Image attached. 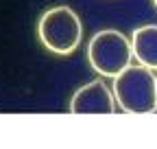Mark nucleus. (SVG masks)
<instances>
[{
	"label": "nucleus",
	"instance_id": "nucleus-6",
	"mask_svg": "<svg viewBox=\"0 0 157 149\" xmlns=\"http://www.w3.org/2000/svg\"><path fill=\"white\" fill-rule=\"evenodd\" d=\"M153 2H155V7H157V0H153Z\"/></svg>",
	"mask_w": 157,
	"mask_h": 149
},
{
	"label": "nucleus",
	"instance_id": "nucleus-3",
	"mask_svg": "<svg viewBox=\"0 0 157 149\" xmlns=\"http://www.w3.org/2000/svg\"><path fill=\"white\" fill-rule=\"evenodd\" d=\"M87 62L101 77L113 79L133 62L131 37L118 29H103L87 44Z\"/></svg>",
	"mask_w": 157,
	"mask_h": 149
},
{
	"label": "nucleus",
	"instance_id": "nucleus-5",
	"mask_svg": "<svg viewBox=\"0 0 157 149\" xmlns=\"http://www.w3.org/2000/svg\"><path fill=\"white\" fill-rule=\"evenodd\" d=\"M131 50L133 62L157 70V24L137 26L131 35Z\"/></svg>",
	"mask_w": 157,
	"mask_h": 149
},
{
	"label": "nucleus",
	"instance_id": "nucleus-2",
	"mask_svg": "<svg viewBox=\"0 0 157 149\" xmlns=\"http://www.w3.org/2000/svg\"><path fill=\"white\" fill-rule=\"evenodd\" d=\"M37 37L52 55H70L83 40V22L68 5H55L39 15Z\"/></svg>",
	"mask_w": 157,
	"mask_h": 149
},
{
	"label": "nucleus",
	"instance_id": "nucleus-4",
	"mask_svg": "<svg viewBox=\"0 0 157 149\" xmlns=\"http://www.w3.org/2000/svg\"><path fill=\"white\" fill-rule=\"evenodd\" d=\"M116 110L118 103L113 90L101 79L81 86L70 99L72 114H116Z\"/></svg>",
	"mask_w": 157,
	"mask_h": 149
},
{
	"label": "nucleus",
	"instance_id": "nucleus-1",
	"mask_svg": "<svg viewBox=\"0 0 157 149\" xmlns=\"http://www.w3.org/2000/svg\"><path fill=\"white\" fill-rule=\"evenodd\" d=\"M116 103L127 114H153L157 110V77L142 64H129L113 77Z\"/></svg>",
	"mask_w": 157,
	"mask_h": 149
}]
</instances>
